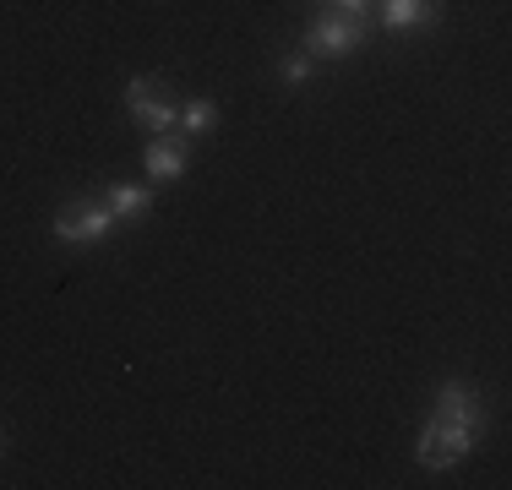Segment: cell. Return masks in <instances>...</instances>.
I'll return each mask as SVG.
<instances>
[{
	"instance_id": "obj_2",
	"label": "cell",
	"mask_w": 512,
	"mask_h": 490,
	"mask_svg": "<svg viewBox=\"0 0 512 490\" xmlns=\"http://www.w3.org/2000/svg\"><path fill=\"white\" fill-rule=\"evenodd\" d=\"M365 44V17H349V11H327L306 28V55L311 60H344Z\"/></svg>"
},
{
	"instance_id": "obj_8",
	"label": "cell",
	"mask_w": 512,
	"mask_h": 490,
	"mask_svg": "<svg viewBox=\"0 0 512 490\" xmlns=\"http://www.w3.org/2000/svg\"><path fill=\"white\" fill-rule=\"evenodd\" d=\"M213 120H218L213 98H191V104L180 109V137H207V131H213Z\"/></svg>"
},
{
	"instance_id": "obj_1",
	"label": "cell",
	"mask_w": 512,
	"mask_h": 490,
	"mask_svg": "<svg viewBox=\"0 0 512 490\" xmlns=\"http://www.w3.org/2000/svg\"><path fill=\"white\" fill-rule=\"evenodd\" d=\"M480 425H485L480 392L469 382H442L436 387V409L420 431V447H414L420 469H453V463H463L474 452V441H480Z\"/></svg>"
},
{
	"instance_id": "obj_3",
	"label": "cell",
	"mask_w": 512,
	"mask_h": 490,
	"mask_svg": "<svg viewBox=\"0 0 512 490\" xmlns=\"http://www.w3.org/2000/svg\"><path fill=\"white\" fill-rule=\"evenodd\" d=\"M126 109L142 131H153V137H169V131L180 126V109H175V98H164V82L158 77H131L126 82Z\"/></svg>"
},
{
	"instance_id": "obj_10",
	"label": "cell",
	"mask_w": 512,
	"mask_h": 490,
	"mask_svg": "<svg viewBox=\"0 0 512 490\" xmlns=\"http://www.w3.org/2000/svg\"><path fill=\"white\" fill-rule=\"evenodd\" d=\"M327 11H349V17H365V6H371V0H322Z\"/></svg>"
},
{
	"instance_id": "obj_11",
	"label": "cell",
	"mask_w": 512,
	"mask_h": 490,
	"mask_svg": "<svg viewBox=\"0 0 512 490\" xmlns=\"http://www.w3.org/2000/svg\"><path fill=\"white\" fill-rule=\"evenodd\" d=\"M0 447H6V441H0Z\"/></svg>"
},
{
	"instance_id": "obj_5",
	"label": "cell",
	"mask_w": 512,
	"mask_h": 490,
	"mask_svg": "<svg viewBox=\"0 0 512 490\" xmlns=\"http://www.w3.org/2000/svg\"><path fill=\"white\" fill-rule=\"evenodd\" d=\"M191 137H180V131H169V137H153L148 142V175L153 180H180L191 169Z\"/></svg>"
},
{
	"instance_id": "obj_9",
	"label": "cell",
	"mask_w": 512,
	"mask_h": 490,
	"mask_svg": "<svg viewBox=\"0 0 512 490\" xmlns=\"http://www.w3.org/2000/svg\"><path fill=\"white\" fill-rule=\"evenodd\" d=\"M311 71H316V60L300 49V55H289L284 60V82H311Z\"/></svg>"
},
{
	"instance_id": "obj_7",
	"label": "cell",
	"mask_w": 512,
	"mask_h": 490,
	"mask_svg": "<svg viewBox=\"0 0 512 490\" xmlns=\"http://www.w3.org/2000/svg\"><path fill=\"white\" fill-rule=\"evenodd\" d=\"M104 202H109V213L120 218V224H137V218H148V207H153V191L148 186H109L104 191Z\"/></svg>"
},
{
	"instance_id": "obj_4",
	"label": "cell",
	"mask_w": 512,
	"mask_h": 490,
	"mask_svg": "<svg viewBox=\"0 0 512 490\" xmlns=\"http://www.w3.org/2000/svg\"><path fill=\"white\" fill-rule=\"evenodd\" d=\"M115 224H120V218L109 213V202H66V207L55 213V240H66V245H93V240H104Z\"/></svg>"
},
{
	"instance_id": "obj_6",
	"label": "cell",
	"mask_w": 512,
	"mask_h": 490,
	"mask_svg": "<svg viewBox=\"0 0 512 490\" xmlns=\"http://www.w3.org/2000/svg\"><path fill=\"white\" fill-rule=\"evenodd\" d=\"M382 17H387V28H431L442 17V0H387Z\"/></svg>"
}]
</instances>
